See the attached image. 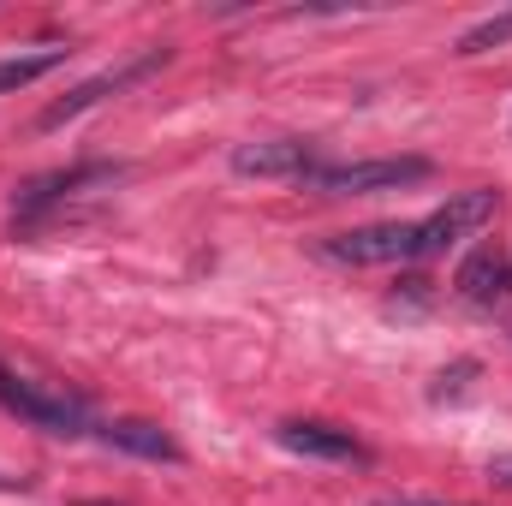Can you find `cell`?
<instances>
[{"label":"cell","instance_id":"14","mask_svg":"<svg viewBox=\"0 0 512 506\" xmlns=\"http://www.w3.org/2000/svg\"><path fill=\"white\" fill-rule=\"evenodd\" d=\"M78 506H120V501H78Z\"/></svg>","mask_w":512,"mask_h":506},{"label":"cell","instance_id":"3","mask_svg":"<svg viewBox=\"0 0 512 506\" xmlns=\"http://www.w3.org/2000/svg\"><path fill=\"white\" fill-rule=\"evenodd\" d=\"M322 256L346 262V268H393V262H423L417 251V221H376V227H352L334 233Z\"/></svg>","mask_w":512,"mask_h":506},{"label":"cell","instance_id":"1","mask_svg":"<svg viewBox=\"0 0 512 506\" xmlns=\"http://www.w3.org/2000/svg\"><path fill=\"white\" fill-rule=\"evenodd\" d=\"M0 405H6L12 417H24L30 429H48V435H84V429H90V405H84L78 393L18 376L12 364H0Z\"/></svg>","mask_w":512,"mask_h":506},{"label":"cell","instance_id":"13","mask_svg":"<svg viewBox=\"0 0 512 506\" xmlns=\"http://www.w3.org/2000/svg\"><path fill=\"white\" fill-rule=\"evenodd\" d=\"M489 483L512 489V453H495V459H489Z\"/></svg>","mask_w":512,"mask_h":506},{"label":"cell","instance_id":"4","mask_svg":"<svg viewBox=\"0 0 512 506\" xmlns=\"http://www.w3.org/2000/svg\"><path fill=\"white\" fill-rule=\"evenodd\" d=\"M495 209H501V197H495V191H459V197H447L435 215H423V221H417V251L441 256L447 245H459V239L483 233V227L495 221Z\"/></svg>","mask_w":512,"mask_h":506},{"label":"cell","instance_id":"5","mask_svg":"<svg viewBox=\"0 0 512 506\" xmlns=\"http://www.w3.org/2000/svg\"><path fill=\"white\" fill-rule=\"evenodd\" d=\"M233 173L310 185V179L322 173V161H316V143H304V137H262V143H239V149H233Z\"/></svg>","mask_w":512,"mask_h":506},{"label":"cell","instance_id":"7","mask_svg":"<svg viewBox=\"0 0 512 506\" xmlns=\"http://www.w3.org/2000/svg\"><path fill=\"white\" fill-rule=\"evenodd\" d=\"M161 60H167V54L155 48V54H143V60H131V66H114V72H102V78L78 84L72 96H60L54 108H42V120H36V131H54V126H66V120H78V114H84V108H96V102H102L108 90H126V84H137V78H143V72H155Z\"/></svg>","mask_w":512,"mask_h":506},{"label":"cell","instance_id":"10","mask_svg":"<svg viewBox=\"0 0 512 506\" xmlns=\"http://www.w3.org/2000/svg\"><path fill=\"white\" fill-rule=\"evenodd\" d=\"M66 60V48H36V54H6L0 60V90H24V84H36L42 72H54Z\"/></svg>","mask_w":512,"mask_h":506},{"label":"cell","instance_id":"8","mask_svg":"<svg viewBox=\"0 0 512 506\" xmlns=\"http://www.w3.org/2000/svg\"><path fill=\"white\" fill-rule=\"evenodd\" d=\"M459 298L465 304H477V310H495V304H507L512 298V262L495 245H483V251H471L459 262Z\"/></svg>","mask_w":512,"mask_h":506},{"label":"cell","instance_id":"9","mask_svg":"<svg viewBox=\"0 0 512 506\" xmlns=\"http://www.w3.org/2000/svg\"><path fill=\"white\" fill-rule=\"evenodd\" d=\"M102 435H108V447L137 453V459H155V465H179V459H185L179 441H173L161 423H143V417H120V423H108Z\"/></svg>","mask_w":512,"mask_h":506},{"label":"cell","instance_id":"11","mask_svg":"<svg viewBox=\"0 0 512 506\" xmlns=\"http://www.w3.org/2000/svg\"><path fill=\"white\" fill-rule=\"evenodd\" d=\"M512 42V12H495V18H483L477 30H465L459 36V54H489V48H501Z\"/></svg>","mask_w":512,"mask_h":506},{"label":"cell","instance_id":"12","mask_svg":"<svg viewBox=\"0 0 512 506\" xmlns=\"http://www.w3.org/2000/svg\"><path fill=\"white\" fill-rule=\"evenodd\" d=\"M376 506H471V501H435V495H382Z\"/></svg>","mask_w":512,"mask_h":506},{"label":"cell","instance_id":"2","mask_svg":"<svg viewBox=\"0 0 512 506\" xmlns=\"http://www.w3.org/2000/svg\"><path fill=\"white\" fill-rule=\"evenodd\" d=\"M435 167L423 155H376V161H340V167H322L310 185L328 191V197H376V191H405V185H423Z\"/></svg>","mask_w":512,"mask_h":506},{"label":"cell","instance_id":"6","mask_svg":"<svg viewBox=\"0 0 512 506\" xmlns=\"http://www.w3.org/2000/svg\"><path fill=\"white\" fill-rule=\"evenodd\" d=\"M286 453L298 459H334V465H370V447L352 435V429H334V423H280L274 429Z\"/></svg>","mask_w":512,"mask_h":506}]
</instances>
